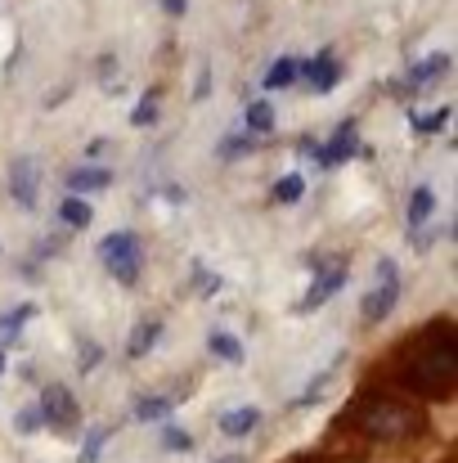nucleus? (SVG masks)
I'll list each match as a JSON object with an SVG mask.
<instances>
[{
    "label": "nucleus",
    "mask_w": 458,
    "mask_h": 463,
    "mask_svg": "<svg viewBox=\"0 0 458 463\" xmlns=\"http://www.w3.org/2000/svg\"><path fill=\"white\" fill-rule=\"evenodd\" d=\"M396 383L414 396H427V401H445L454 396V383H458V333L454 324L436 319L427 324L418 337H409L391 364Z\"/></svg>",
    "instance_id": "obj_1"
},
{
    "label": "nucleus",
    "mask_w": 458,
    "mask_h": 463,
    "mask_svg": "<svg viewBox=\"0 0 458 463\" xmlns=\"http://www.w3.org/2000/svg\"><path fill=\"white\" fill-rule=\"evenodd\" d=\"M351 423H355V432H364V437H369V441H378V446L414 441V437L427 428V419H423L414 405L396 401V396H364V401L355 405Z\"/></svg>",
    "instance_id": "obj_2"
},
{
    "label": "nucleus",
    "mask_w": 458,
    "mask_h": 463,
    "mask_svg": "<svg viewBox=\"0 0 458 463\" xmlns=\"http://www.w3.org/2000/svg\"><path fill=\"white\" fill-rule=\"evenodd\" d=\"M99 257H104V266L113 270L117 284H136V275H140V243H136V234H126V230L108 234L99 243Z\"/></svg>",
    "instance_id": "obj_3"
},
{
    "label": "nucleus",
    "mask_w": 458,
    "mask_h": 463,
    "mask_svg": "<svg viewBox=\"0 0 458 463\" xmlns=\"http://www.w3.org/2000/svg\"><path fill=\"white\" fill-rule=\"evenodd\" d=\"M396 298H400V275H396V266L391 261H382L378 266V284L364 293V302H360V315L369 319V324H378V319H387L391 310H396Z\"/></svg>",
    "instance_id": "obj_4"
},
{
    "label": "nucleus",
    "mask_w": 458,
    "mask_h": 463,
    "mask_svg": "<svg viewBox=\"0 0 458 463\" xmlns=\"http://www.w3.org/2000/svg\"><path fill=\"white\" fill-rule=\"evenodd\" d=\"M36 410H41V419H45L54 432H72V428L81 423V405H77V396H72L68 387H59V383L45 387V396H41Z\"/></svg>",
    "instance_id": "obj_5"
},
{
    "label": "nucleus",
    "mask_w": 458,
    "mask_h": 463,
    "mask_svg": "<svg viewBox=\"0 0 458 463\" xmlns=\"http://www.w3.org/2000/svg\"><path fill=\"white\" fill-rule=\"evenodd\" d=\"M9 189H14V203L18 207H36V194H41V166L32 157H18L14 171H9Z\"/></svg>",
    "instance_id": "obj_6"
},
{
    "label": "nucleus",
    "mask_w": 458,
    "mask_h": 463,
    "mask_svg": "<svg viewBox=\"0 0 458 463\" xmlns=\"http://www.w3.org/2000/svg\"><path fill=\"white\" fill-rule=\"evenodd\" d=\"M341 284H346V266H337V261H332V266H323V270H319V279L310 284V293L302 298V310L323 307V302H328V298H332Z\"/></svg>",
    "instance_id": "obj_7"
},
{
    "label": "nucleus",
    "mask_w": 458,
    "mask_h": 463,
    "mask_svg": "<svg viewBox=\"0 0 458 463\" xmlns=\"http://www.w3.org/2000/svg\"><path fill=\"white\" fill-rule=\"evenodd\" d=\"M297 72H305V81H310L319 95H328V90L337 86V77H341V63H337V59L323 50V54H314V59H310L305 68H297Z\"/></svg>",
    "instance_id": "obj_8"
},
{
    "label": "nucleus",
    "mask_w": 458,
    "mask_h": 463,
    "mask_svg": "<svg viewBox=\"0 0 458 463\" xmlns=\"http://www.w3.org/2000/svg\"><path fill=\"white\" fill-rule=\"evenodd\" d=\"M355 154V127L346 122L341 131H337V140L328 145V149H314V157H319V166H341L346 157Z\"/></svg>",
    "instance_id": "obj_9"
},
{
    "label": "nucleus",
    "mask_w": 458,
    "mask_h": 463,
    "mask_svg": "<svg viewBox=\"0 0 458 463\" xmlns=\"http://www.w3.org/2000/svg\"><path fill=\"white\" fill-rule=\"evenodd\" d=\"M257 423H261V410L257 405H243V410H225L220 414V432L225 437H248Z\"/></svg>",
    "instance_id": "obj_10"
},
{
    "label": "nucleus",
    "mask_w": 458,
    "mask_h": 463,
    "mask_svg": "<svg viewBox=\"0 0 458 463\" xmlns=\"http://www.w3.org/2000/svg\"><path fill=\"white\" fill-rule=\"evenodd\" d=\"M113 175L104 171V166H77V171H68V189H77V194H86V189H104Z\"/></svg>",
    "instance_id": "obj_11"
},
{
    "label": "nucleus",
    "mask_w": 458,
    "mask_h": 463,
    "mask_svg": "<svg viewBox=\"0 0 458 463\" xmlns=\"http://www.w3.org/2000/svg\"><path fill=\"white\" fill-rule=\"evenodd\" d=\"M27 319H32V307H18V310H9V315H0V351L18 342V328H23Z\"/></svg>",
    "instance_id": "obj_12"
},
{
    "label": "nucleus",
    "mask_w": 458,
    "mask_h": 463,
    "mask_svg": "<svg viewBox=\"0 0 458 463\" xmlns=\"http://www.w3.org/2000/svg\"><path fill=\"white\" fill-rule=\"evenodd\" d=\"M432 207H436V194L423 184V189H414V198H409V225L414 230H423V221L432 216Z\"/></svg>",
    "instance_id": "obj_13"
},
{
    "label": "nucleus",
    "mask_w": 458,
    "mask_h": 463,
    "mask_svg": "<svg viewBox=\"0 0 458 463\" xmlns=\"http://www.w3.org/2000/svg\"><path fill=\"white\" fill-rule=\"evenodd\" d=\"M157 337H162V324H157V319H149V324H140V328L131 333L126 351H131V355H149V351H153V342H157Z\"/></svg>",
    "instance_id": "obj_14"
},
{
    "label": "nucleus",
    "mask_w": 458,
    "mask_h": 463,
    "mask_svg": "<svg viewBox=\"0 0 458 463\" xmlns=\"http://www.w3.org/2000/svg\"><path fill=\"white\" fill-rule=\"evenodd\" d=\"M59 221L72 225V230H86V225H90V207H86L81 198H63V203H59Z\"/></svg>",
    "instance_id": "obj_15"
},
{
    "label": "nucleus",
    "mask_w": 458,
    "mask_h": 463,
    "mask_svg": "<svg viewBox=\"0 0 458 463\" xmlns=\"http://www.w3.org/2000/svg\"><path fill=\"white\" fill-rule=\"evenodd\" d=\"M293 81H297V63H293V59L270 63V72H266V90H284V86H293Z\"/></svg>",
    "instance_id": "obj_16"
},
{
    "label": "nucleus",
    "mask_w": 458,
    "mask_h": 463,
    "mask_svg": "<svg viewBox=\"0 0 458 463\" xmlns=\"http://www.w3.org/2000/svg\"><path fill=\"white\" fill-rule=\"evenodd\" d=\"M207 346H211L220 360H243V342H238V337H229V333H211V337H207Z\"/></svg>",
    "instance_id": "obj_17"
},
{
    "label": "nucleus",
    "mask_w": 458,
    "mask_h": 463,
    "mask_svg": "<svg viewBox=\"0 0 458 463\" xmlns=\"http://www.w3.org/2000/svg\"><path fill=\"white\" fill-rule=\"evenodd\" d=\"M162 414H171V396H149V401H136V419H140V423H153V419H162Z\"/></svg>",
    "instance_id": "obj_18"
},
{
    "label": "nucleus",
    "mask_w": 458,
    "mask_h": 463,
    "mask_svg": "<svg viewBox=\"0 0 458 463\" xmlns=\"http://www.w3.org/2000/svg\"><path fill=\"white\" fill-rule=\"evenodd\" d=\"M445 68H450V59H445V54H432L427 63H418V68H414V86H427V81H436Z\"/></svg>",
    "instance_id": "obj_19"
},
{
    "label": "nucleus",
    "mask_w": 458,
    "mask_h": 463,
    "mask_svg": "<svg viewBox=\"0 0 458 463\" xmlns=\"http://www.w3.org/2000/svg\"><path fill=\"white\" fill-rule=\"evenodd\" d=\"M248 127H252V131H257V136H266V131H270V127H275V109H270V104H266V99H257V104H252V109H248Z\"/></svg>",
    "instance_id": "obj_20"
},
{
    "label": "nucleus",
    "mask_w": 458,
    "mask_h": 463,
    "mask_svg": "<svg viewBox=\"0 0 458 463\" xmlns=\"http://www.w3.org/2000/svg\"><path fill=\"white\" fill-rule=\"evenodd\" d=\"M14 428H18L23 437H32V432H41V428H45V419H41V410H36V405H27V410H18Z\"/></svg>",
    "instance_id": "obj_21"
},
{
    "label": "nucleus",
    "mask_w": 458,
    "mask_h": 463,
    "mask_svg": "<svg viewBox=\"0 0 458 463\" xmlns=\"http://www.w3.org/2000/svg\"><path fill=\"white\" fill-rule=\"evenodd\" d=\"M302 189H305L302 175H284V180L275 184V198H279V203H297V198H302Z\"/></svg>",
    "instance_id": "obj_22"
},
{
    "label": "nucleus",
    "mask_w": 458,
    "mask_h": 463,
    "mask_svg": "<svg viewBox=\"0 0 458 463\" xmlns=\"http://www.w3.org/2000/svg\"><path fill=\"white\" fill-rule=\"evenodd\" d=\"M157 122V90H145L140 109H136V127H153Z\"/></svg>",
    "instance_id": "obj_23"
},
{
    "label": "nucleus",
    "mask_w": 458,
    "mask_h": 463,
    "mask_svg": "<svg viewBox=\"0 0 458 463\" xmlns=\"http://www.w3.org/2000/svg\"><path fill=\"white\" fill-rule=\"evenodd\" d=\"M104 441H108V432H99V428H95V432L86 437V450H81V463H99V450H104Z\"/></svg>",
    "instance_id": "obj_24"
},
{
    "label": "nucleus",
    "mask_w": 458,
    "mask_h": 463,
    "mask_svg": "<svg viewBox=\"0 0 458 463\" xmlns=\"http://www.w3.org/2000/svg\"><path fill=\"white\" fill-rule=\"evenodd\" d=\"M162 446H166L171 455H184V450H189V432H180V428H166V432H162Z\"/></svg>",
    "instance_id": "obj_25"
},
{
    "label": "nucleus",
    "mask_w": 458,
    "mask_h": 463,
    "mask_svg": "<svg viewBox=\"0 0 458 463\" xmlns=\"http://www.w3.org/2000/svg\"><path fill=\"white\" fill-rule=\"evenodd\" d=\"M445 122H450V109H436L432 118H414V127H418V131H427V136H432V131H441Z\"/></svg>",
    "instance_id": "obj_26"
},
{
    "label": "nucleus",
    "mask_w": 458,
    "mask_h": 463,
    "mask_svg": "<svg viewBox=\"0 0 458 463\" xmlns=\"http://www.w3.org/2000/svg\"><path fill=\"white\" fill-rule=\"evenodd\" d=\"M162 9H166V14H175V18H180V14H184V9H189V0H162Z\"/></svg>",
    "instance_id": "obj_27"
},
{
    "label": "nucleus",
    "mask_w": 458,
    "mask_h": 463,
    "mask_svg": "<svg viewBox=\"0 0 458 463\" xmlns=\"http://www.w3.org/2000/svg\"><path fill=\"white\" fill-rule=\"evenodd\" d=\"M0 369H5V355H0Z\"/></svg>",
    "instance_id": "obj_28"
}]
</instances>
